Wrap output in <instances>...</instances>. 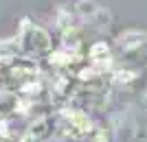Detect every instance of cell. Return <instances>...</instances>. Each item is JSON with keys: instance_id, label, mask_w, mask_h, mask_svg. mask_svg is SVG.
Here are the masks:
<instances>
[{"instance_id": "cell-2", "label": "cell", "mask_w": 147, "mask_h": 142, "mask_svg": "<svg viewBox=\"0 0 147 142\" xmlns=\"http://www.w3.org/2000/svg\"><path fill=\"white\" fill-rule=\"evenodd\" d=\"M143 42H145V35H143V33H136V31L125 33V35H121V39H119L121 48H125V50H132L134 46H143Z\"/></svg>"}, {"instance_id": "cell-1", "label": "cell", "mask_w": 147, "mask_h": 142, "mask_svg": "<svg viewBox=\"0 0 147 142\" xmlns=\"http://www.w3.org/2000/svg\"><path fill=\"white\" fill-rule=\"evenodd\" d=\"M18 48L22 55L26 57H42V55H49L51 48H53V42H51V35L46 29H42L40 24L31 22L29 18H24L20 22V29H18Z\"/></svg>"}, {"instance_id": "cell-3", "label": "cell", "mask_w": 147, "mask_h": 142, "mask_svg": "<svg viewBox=\"0 0 147 142\" xmlns=\"http://www.w3.org/2000/svg\"><path fill=\"white\" fill-rule=\"evenodd\" d=\"M90 57H92V61H94V63L110 61V48H108V44H105V42H97L90 48Z\"/></svg>"}]
</instances>
